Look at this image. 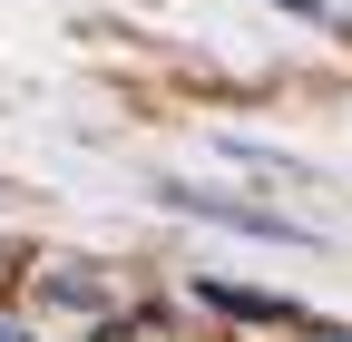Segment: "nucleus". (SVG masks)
<instances>
[{
	"label": "nucleus",
	"instance_id": "f03ea898",
	"mask_svg": "<svg viewBox=\"0 0 352 342\" xmlns=\"http://www.w3.org/2000/svg\"><path fill=\"white\" fill-rule=\"evenodd\" d=\"M98 342H147V332L138 323H98Z\"/></svg>",
	"mask_w": 352,
	"mask_h": 342
},
{
	"label": "nucleus",
	"instance_id": "7ed1b4c3",
	"mask_svg": "<svg viewBox=\"0 0 352 342\" xmlns=\"http://www.w3.org/2000/svg\"><path fill=\"white\" fill-rule=\"evenodd\" d=\"M0 342H39V332H30V323H0Z\"/></svg>",
	"mask_w": 352,
	"mask_h": 342
},
{
	"label": "nucleus",
	"instance_id": "f257e3e1",
	"mask_svg": "<svg viewBox=\"0 0 352 342\" xmlns=\"http://www.w3.org/2000/svg\"><path fill=\"white\" fill-rule=\"evenodd\" d=\"M50 293H59L69 313H98V274H50Z\"/></svg>",
	"mask_w": 352,
	"mask_h": 342
}]
</instances>
